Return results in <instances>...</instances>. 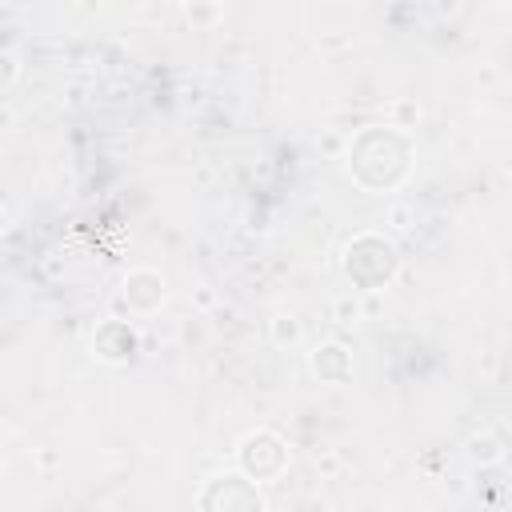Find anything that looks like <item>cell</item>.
I'll list each match as a JSON object with an SVG mask.
<instances>
[{"label": "cell", "instance_id": "cell-1", "mask_svg": "<svg viewBox=\"0 0 512 512\" xmlns=\"http://www.w3.org/2000/svg\"><path fill=\"white\" fill-rule=\"evenodd\" d=\"M236 460H240L244 476H252L256 484H268V480H276V476L284 472L288 448H284V440L272 436V432H248V436L240 440V448H236Z\"/></svg>", "mask_w": 512, "mask_h": 512}, {"label": "cell", "instance_id": "cell-2", "mask_svg": "<svg viewBox=\"0 0 512 512\" xmlns=\"http://www.w3.org/2000/svg\"><path fill=\"white\" fill-rule=\"evenodd\" d=\"M200 508H248V512H260L264 508V496L256 492V480L252 476H240V472H228V476H212L208 488L196 496Z\"/></svg>", "mask_w": 512, "mask_h": 512}, {"label": "cell", "instance_id": "cell-3", "mask_svg": "<svg viewBox=\"0 0 512 512\" xmlns=\"http://www.w3.org/2000/svg\"><path fill=\"white\" fill-rule=\"evenodd\" d=\"M92 348H96L100 360L124 364V360H132V352H136V332H132L124 320H104V324L96 328V336H92Z\"/></svg>", "mask_w": 512, "mask_h": 512}, {"label": "cell", "instance_id": "cell-4", "mask_svg": "<svg viewBox=\"0 0 512 512\" xmlns=\"http://www.w3.org/2000/svg\"><path fill=\"white\" fill-rule=\"evenodd\" d=\"M124 300L136 312H152L164 300V280L156 272H148V268H136V272L124 276Z\"/></svg>", "mask_w": 512, "mask_h": 512}, {"label": "cell", "instance_id": "cell-5", "mask_svg": "<svg viewBox=\"0 0 512 512\" xmlns=\"http://www.w3.org/2000/svg\"><path fill=\"white\" fill-rule=\"evenodd\" d=\"M312 372H316L320 380L344 384L348 372H352V360H348V352H344L340 344H320V348L312 352Z\"/></svg>", "mask_w": 512, "mask_h": 512}, {"label": "cell", "instance_id": "cell-6", "mask_svg": "<svg viewBox=\"0 0 512 512\" xmlns=\"http://www.w3.org/2000/svg\"><path fill=\"white\" fill-rule=\"evenodd\" d=\"M468 456H472V460L492 464V460H500V448H496V440H492V436H472V440H468Z\"/></svg>", "mask_w": 512, "mask_h": 512}, {"label": "cell", "instance_id": "cell-7", "mask_svg": "<svg viewBox=\"0 0 512 512\" xmlns=\"http://www.w3.org/2000/svg\"><path fill=\"white\" fill-rule=\"evenodd\" d=\"M272 332H276V340H296V336H300V328H296V320H288V324H284V316H280V320L272 324Z\"/></svg>", "mask_w": 512, "mask_h": 512}]
</instances>
